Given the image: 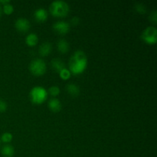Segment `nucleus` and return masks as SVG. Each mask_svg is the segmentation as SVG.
Segmentation results:
<instances>
[{"instance_id":"nucleus-5","label":"nucleus","mask_w":157,"mask_h":157,"mask_svg":"<svg viewBox=\"0 0 157 157\" xmlns=\"http://www.w3.org/2000/svg\"><path fill=\"white\" fill-rule=\"evenodd\" d=\"M143 40L147 44H154L157 41V29L154 26H149L143 32L142 35Z\"/></svg>"},{"instance_id":"nucleus-6","label":"nucleus","mask_w":157,"mask_h":157,"mask_svg":"<svg viewBox=\"0 0 157 157\" xmlns=\"http://www.w3.org/2000/svg\"><path fill=\"white\" fill-rule=\"evenodd\" d=\"M53 29L57 33L60 35H64L70 30V25L67 21H58L53 25Z\"/></svg>"},{"instance_id":"nucleus-10","label":"nucleus","mask_w":157,"mask_h":157,"mask_svg":"<svg viewBox=\"0 0 157 157\" xmlns=\"http://www.w3.org/2000/svg\"><path fill=\"white\" fill-rule=\"evenodd\" d=\"M66 90H67V93L71 95V96L75 97L78 96L80 94V88L77 84H73V83H71V84H68L66 87Z\"/></svg>"},{"instance_id":"nucleus-16","label":"nucleus","mask_w":157,"mask_h":157,"mask_svg":"<svg viewBox=\"0 0 157 157\" xmlns=\"http://www.w3.org/2000/svg\"><path fill=\"white\" fill-rule=\"evenodd\" d=\"M59 75L60 77H61L63 80L69 79V78H71V71H69V69L65 68V67L59 72Z\"/></svg>"},{"instance_id":"nucleus-8","label":"nucleus","mask_w":157,"mask_h":157,"mask_svg":"<svg viewBox=\"0 0 157 157\" xmlns=\"http://www.w3.org/2000/svg\"><path fill=\"white\" fill-rule=\"evenodd\" d=\"M61 103L57 98H52L48 101V107L52 111L59 112L61 110Z\"/></svg>"},{"instance_id":"nucleus-14","label":"nucleus","mask_w":157,"mask_h":157,"mask_svg":"<svg viewBox=\"0 0 157 157\" xmlns=\"http://www.w3.org/2000/svg\"><path fill=\"white\" fill-rule=\"evenodd\" d=\"M69 48L70 46H69L68 42L65 39H60L58 41V49L61 53H66L68 52Z\"/></svg>"},{"instance_id":"nucleus-9","label":"nucleus","mask_w":157,"mask_h":157,"mask_svg":"<svg viewBox=\"0 0 157 157\" xmlns=\"http://www.w3.org/2000/svg\"><path fill=\"white\" fill-rule=\"evenodd\" d=\"M52 44L49 42H44L40 45L39 54L41 56H48L52 52Z\"/></svg>"},{"instance_id":"nucleus-15","label":"nucleus","mask_w":157,"mask_h":157,"mask_svg":"<svg viewBox=\"0 0 157 157\" xmlns=\"http://www.w3.org/2000/svg\"><path fill=\"white\" fill-rule=\"evenodd\" d=\"M38 41V37L36 34L31 33L26 37L25 42L29 46H35Z\"/></svg>"},{"instance_id":"nucleus-1","label":"nucleus","mask_w":157,"mask_h":157,"mask_svg":"<svg viewBox=\"0 0 157 157\" xmlns=\"http://www.w3.org/2000/svg\"><path fill=\"white\" fill-rule=\"evenodd\" d=\"M87 66V58L82 51H77L69 61V71L74 75L81 74Z\"/></svg>"},{"instance_id":"nucleus-20","label":"nucleus","mask_w":157,"mask_h":157,"mask_svg":"<svg viewBox=\"0 0 157 157\" xmlns=\"http://www.w3.org/2000/svg\"><path fill=\"white\" fill-rule=\"evenodd\" d=\"M150 20L152 21V22L154 23V24H156V23L157 22V12H156V10L153 11V12L150 13Z\"/></svg>"},{"instance_id":"nucleus-23","label":"nucleus","mask_w":157,"mask_h":157,"mask_svg":"<svg viewBox=\"0 0 157 157\" xmlns=\"http://www.w3.org/2000/svg\"><path fill=\"white\" fill-rule=\"evenodd\" d=\"M80 18L78 17H74L71 19V24L74 25H77L79 24Z\"/></svg>"},{"instance_id":"nucleus-22","label":"nucleus","mask_w":157,"mask_h":157,"mask_svg":"<svg viewBox=\"0 0 157 157\" xmlns=\"http://www.w3.org/2000/svg\"><path fill=\"white\" fill-rule=\"evenodd\" d=\"M7 109V104L6 101L0 100V112H5Z\"/></svg>"},{"instance_id":"nucleus-19","label":"nucleus","mask_w":157,"mask_h":157,"mask_svg":"<svg viewBox=\"0 0 157 157\" xmlns=\"http://www.w3.org/2000/svg\"><path fill=\"white\" fill-rule=\"evenodd\" d=\"M48 92L52 96L55 97L60 94V89L59 87H57V86H52V87L48 89Z\"/></svg>"},{"instance_id":"nucleus-18","label":"nucleus","mask_w":157,"mask_h":157,"mask_svg":"<svg viewBox=\"0 0 157 157\" xmlns=\"http://www.w3.org/2000/svg\"><path fill=\"white\" fill-rule=\"evenodd\" d=\"M1 140L4 143H10L12 140V134L11 133H9V132L4 133L2 135Z\"/></svg>"},{"instance_id":"nucleus-11","label":"nucleus","mask_w":157,"mask_h":157,"mask_svg":"<svg viewBox=\"0 0 157 157\" xmlns=\"http://www.w3.org/2000/svg\"><path fill=\"white\" fill-rule=\"evenodd\" d=\"M35 18L38 21H44L48 18V12L44 9H38L34 13Z\"/></svg>"},{"instance_id":"nucleus-2","label":"nucleus","mask_w":157,"mask_h":157,"mask_svg":"<svg viewBox=\"0 0 157 157\" xmlns=\"http://www.w3.org/2000/svg\"><path fill=\"white\" fill-rule=\"evenodd\" d=\"M70 7L66 2L56 0L51 3L50 12L52 15L56 17H64L68 14Z\"/></svg>"},{"instance_id":"nucleus-24","label":"nucleus","mask_w":157,"mask_h":157,"mask_svg":"<svg viewBox=\"0 0 157 157\" xmlns=\"http://www.w3.org/2000/svg\"><path fill=\"white\" fill-rule=\"evenodd\" d=\"M0 2L2 3V4H4V5H6V4H8V3L10 2H9V0H4V1H3V0H0Z\"/></svg>"},{"instance_id":"nucleus-7","label":"nucleus","mask_w":157,"mask_h":157,"mask_svg":"<svg viewBox=\"0 0 157 157\" xmlns=\"http://www.w3.org/2000/svg\"><path fill=\"white\" fill-rule=\"evenodd\" d=\"M15 26L19 32H25L30 29V22L25 18H19L15 21Z\"/></svg>"},{"instance_id":"nucleus-17","label":"nucleus","mask_w":157,"mask_h":157,"mask_svg":"<svg viewBox=\"0 0 157 157\" xmlns=\"http://www.w3.org/2000/svg\"><path fill=\"white\" fill-rule=\"evenodd\" d=\"M14 11V7L12 5H11L10 3H8V4L4 5L3 6V12L6 15H10Z\"/></svg>"},{"instance_id":"nucleus-4","label":"nucleus","mask_w":157,"mask_h":157,"mask_svg":"<svg viewBox=\"0 0 157 157\" xmlns=\"http://www.w3.org/2000/svg\"><path fill=\"white\" fill-rule=\"evenodd\" d=\"M29 69L32 75L35 76L43 75L46 71V64L42 59L36 58L31 62L29 65Z\"/></svg>"},{"instance_id":"nucleus-21","label":"nucleus","mask_w":157,"mask_h":157,"mask_svg":"<svg viewBox=\"0 0 157 157\" xmlns=\"http://www.w3.org/2000/svg\"><path fill=\"white\" fill-rule=\"evenodd\" d=\"M136 9L138 12H140V13H144V12L147 11L145 6L143 4L136 5Z\"/></svg>"},{"instance_id":"nucleus-13","label":"nucleus","mask_w":157,"mask_h":157,"mask_svg":"<svg viewBox=\"0 0 157 157\" xmlns=\"http://www.w3.org/2000/svg\"><path fill=\"white\" fill-rule=\"evenodd\" d=\"M1 153L3 157H12L15 153V150L12 145L7 144L2 148Z\"/></svg>"},{"instance_id":"nucleus-25","label":"nucleus","mask_w":157,"mask_h":157,"mask_svg":"<svg viewBox=\"0 0 157 157\" xmlns=\"http://www.w3.org/2000/svg\"><path fill=\"white\" fill-rule=\"evenodd\" d=\"M1 14H2V11H1V8H0V16H1Z\"/></svg>"},{"instance_id":"nucleus-3","label":"nucleus","mask_w":157,"mask_h":157,"mask_svg":"<svg viewBox=\"0 0 157 157\" xmlns=\"http://www.w3.org/2000/svg\"><path fill=\"white\" fill-rule=\"evenodd\" d=\"M48 97V92L44 87H33L30 91V98L34 104H39L44 102Z\"/></svg>"},{"instance_id":"nucleus-12","label":"nucleus","mask_w":157,"mask_h":157,"mask_svg":"<svg viewBox=\"0 0 157 157\" xmlns=\"http://www.w3.org/2000/svg\"><path fill=\"white\" fill-rule=\"evenodd\" d=\"M51 64H52V68L57 72H60L62 69L65 67H64V63L63 62L62 60L59 59V58H55V59L52 60Z\"/></svg>"}]
</instances>
